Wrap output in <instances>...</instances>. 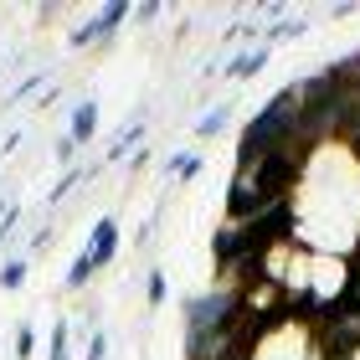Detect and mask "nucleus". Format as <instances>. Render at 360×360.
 <instances>
[{
  "instance_id": "nucleus-6",
  "label": "nucleus",
  "mask_w": 360,
  "mask_h": 360,
  "mask_svg": "<svg viewBox=\"0 0 360 360\" xmlns=\"http://www.w3.org/2000/svg\"><path fill=\"white\" fill-rule=\"evenodd\" d=\"M226 119H232V108H226V103H221V108H211V113H206V119H201V124H195V134H201V139H217V134H221V129H226Z\"/></svg>"
},
{
  "instance_id": "nucleus-2",
  "label": "nucleus",
  "mask_w": 360,
  "mask_h": 360,
  "mask_svg": "<svg viewBox=\"0 0 360 360\" xmlns=\"http://www.w3.org/2000/svg\"><path fill=\"white\" fill-rule=\"evenodd\" d=\"M93 129H98V103H77V113H72V129H68V139L83 150V144L93 139Z\"/></svg>"
},
{
  "instance_id": "nucleus-9",
  "label": "nucleus",
  "mask_w": 360,
  "mask_h": 360,
  "mask_svg": "<svg viewBox=\"0 0 360 360\" xmlns=\"http://www.w3.org/2000/svg\"><path fill=\"white\" fill-rule=\"evenodd\" d=\"M21 283H26V257H11L0 268V288H21Z\"/></svg>"
},
{
  "instance_id": "nucleus-8",
  "label": "nucleus",
  "mask_w": 360,
  "mask_h": 360,
  "mask_svg": "<svg viewBox=\"0 0 360 360\" xmlns=\"http://www.w3.org/2000/svg\"><path fill=\"white\" fill-rule=\"evenodd\" d=\"M129 21V6H103V15H98V37H108V31H119Z\"/></svg>"
},
{
  "instance_id": "nucleus-11",
  "label": "nucleus",
  "mask_w": 360,
  "mask_h": 360,
  "mask_svg": "<svg viewBox=\"0 0 360 360\" xmlns=\"http://www.w3.org/2000/svg\"><path fill=\"white\" fill-rule=\"evenodd\" d=\"M144 293H150V304H165V293H170V283H165V273H150V278H144Z\"/></svg>"
},
{
  "instance_id": "nucleus-10",
  "label": "nucleus",
  "mask_w": 360,
  "mask_h": 360,
  "mask_svg": "<svg viewBox=\"0 0 360 360\" xmlns=\"http://www.w3.org/2000/svg\"><path fill=\"white\" fill-rule=\"evenodd\" d=\"M93 273H98V268L88 263V252H83V257H77V263L68 268V288H83V283H88V278H93Z\"/></svg>"
},
{
  "instance_id": "nucleus-13",
  "label": "nucleus",
  "mask_w": 360,
  "mask_h": 360,
  "mask_svg": "<svg viewBox=\"0 0 360 360\" xmlns=\"http://www.w3.org/2000/svg\"><path fill=\"white\" fill-rule=\"evenodd\" d=\"M77 180H83V170H68V175H62V180H57V191H52V206H57V201H68V195H72V186H77Z\"/></svg>"
},
{
  "instance_id": "nucleus-12",
  "label": "nucleus",
  "mask_w": 360,
  "mask_h": 360,
  "mask_svg": "<svg viewBox=\"0 0 360 360\" xmlns=\"http://www.w3.org/2000/svg\"><path fill=\"white\" fill-rule=\"evenodd\" d=\"M41 83H46V72H31V77H21V83L11 88V103H15V98H31V93H37Z\"/></svg>"
},
{
  "instance_id": "nucleus-7",
  "label": "nucleus",
  "mask_w": 360,
  "mask_h": 360,
  "mask_svg": "<svg viewBox=\"0 0 360 360\" xmlns=\"http://www.w3.org/2000/svg\"><path fill=\"white\" fill-rule=\"evenodd\" d=\"M340 304L360 309V257H350V268H345V293H340Z\"/></svg>"
},
{
  "instance_id": "nucleus-17",
  "label": "nucleus",
  "mask_w": 360,
  "mask_h": 360,
  "mask_svg": "<svg viewBox=\"0 0 360 360\" xmlns=\"http://www.w3.org/2000/svg\"><path fill=\"white\" fill-rule=\"evenodd\" d=\"M15 226H21V206H15V211H6V217H0V242H6V237L15 232Z\"/></svg>"
},
{
  "instance_id": "nucleus-3",
  "label": "nucleus",
  "mask_w": 360,
  "mask_h": 360,
  "mask_svg": "<svg viewBox=\"0 0 360 360\" xmlns=\"http://www.w3.org/2000/svg\"><path fill=\"white\" fill-rule=\"evenodd\" d=\"M263 68H268V46H257V52H242V57L226 62V77H237V83H242V77H252Z\"/></svg>"
},
{
  "instance_id": "nucleus-19",
  "label": "nucleus",
  "mask_w": 360,
  "mask_h": 360,
  "mask_svg": "<svg viewBox=\"0 0 360 360\" xmlns=\"http://www.w3.org/2000/svg\"><path fill=\"white\" fill-rule=\"evenodd\" d=\"M299 31H304V26H293V21H283V26H273L268 37H273V41H288V37H299Z\"/></svg>"
},
{
  "instance_id": "nucleus-14",
  "label": "nucleus",
  "mask_w": 360,
  "mask_h": 360,
  "mask_svg": "<svg viewBox=\"0 0 360 360\" xmlns=\"http://www.w3.org/2000/svg\"><path fill=\"white\" fill-rule=\"evenodd\" d=\"M46 355H52V360H68V324H57V330H52V345H46Z\"/></svg>"
},
{
  "instance_id": "nucleus-15",
  "label": "nucleus",
  "mask_w": 360,
  "mask_h": 360,
  "mask_svg": "<svg viewBox=\"0 0 360 360\" xmlns=\"http://www.w3.org/2000/svg\"><path fill=\"white\" fill-rule=\"evenodd\" d=\"M72 46H88V41H103V37H98V21H88V26H77L72 31V37H68Z\"/></svg>"
},
{
  "instance_id": "nucleus-5",
  "label": "nucleus",
  "mask_w": 360,
  "mask_h": 360,
  "mask_svg": "<svg viewBox=\"0 0 360 360\" xmlns=\"http://www.w3.org/2000/svg\"><path fill=\"white\" fill-rule=\"evenodd\" d=\"M201 165H206V160L195 155V150H180V155L170 160V175H175V180H195V175H201Z\"/></svg>"
},
{
  "instance_id": "nucleus-4",
  "label": "nucleus",
  "mask_w": 360,
  "mask_h": 360,
  "mask_svg": "<svg viewBox=\"0 0 360 360\" xmlns=\"http://www.w3.org/2000/svg\"><path fill=\"white\" fill-rule=\"evenodd\" d=\"M139 139H144V119H134V124H129V129H124V134H119V139H113V144H108V160H124V155H129V150H134V144H139Z\"/></svg>"
},
{
  "instance_id": "nucleus-1",
  "label": "nucleus",
  "mask_w": 360,
  "mask_h": 360,
  "mask_svg": "<svg viewBox=\"0 0 360 360\" xmlns=\"http://www.w3.org/2000/svg\"><path fill=\"white\" fill-rule=\"evenodd\" d=\"M88 263L93 268H108V257L119 252V221L113 217H98V226H93V237H88Z\"/></svg>"
},
{
  "instance_id": "nucleus-20",
  "label": "nucleus",
  "mask_w": 360,
  "mask_h": 360,
  "mask_svg": "<svg viewBox=\"0 0 360 360\" xmlns=\"http://www.w3.org/2000/svg\"><path fill=\"white\" fill-rule=\"evenodd\" d=\"M15 355H21V360L31 355V330H26V324H21V330H15Z\"/></svg>"
},
{
  "instance_id": "nucleus-16",
  "label": "nucleus",
  "mask_w": 360,
  "mask_h": 360,
  "mask_svg": "<svg viewBox=\"0 0 360 360\" xmlns=\"http://www.w3.org/2000/svg\"><path fill=\"white\" fill-rule=\"evenodd\" d=\"M88 360H108V335H103V330L93 335V345H88Z\"/></svg>"
},
{
  "instance_id": "nucleus-18",
  "label": "nucleus",
  "mask_w": 360,
  "mask_h": 360,
  "mask_svg": "<svg viewBox=\"0 0 360 360\" xmlns=\"http://www.w3.org/2000/svg\"><path fill=\"white\" fill-rule=\"evenodd\" d=\"M72 155H77V144L62 134V139H57V165H72Z\"/></svg>"
}]
</instances>
